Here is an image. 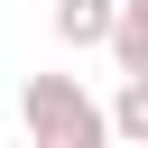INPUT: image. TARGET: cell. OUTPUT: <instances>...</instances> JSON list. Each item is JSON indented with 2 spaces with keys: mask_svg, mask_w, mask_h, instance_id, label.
Instances as JSON below:
<instances>
[{
  "mask_svg": "<svg viewBox=\"0 0 148 148\" xmlns=\"http://www.w3.org/2000/svg\"><path fill=\"white\" fill-rule=\"evenodd\" d=\"M18 120H28V139H37V148H111V139H120V130H111V111H102L74 74H28Z\"/></svg>",
  "mask_w": 148,
  "mask_h": 148,
  "instance_id": "1",
  "label": "cell"
},
{
  "mask_svg": "<svg viewBox=\"0 0 148 148\" xmlns=\"http://www.w3.org/2000/svg\"><path fill=\"white\" fill-rule=\"evenodd\" d=\"M46 18H56V37H65L74 56H83V46H111V37H120V0H56Z\"/></svg>",
  "mask_w": 148,
  "mask_h": 148,
  "instance_id": "2",
  "label": "cell"
},
{
  "mask_svg": "<svg viewBox=\"0 0 148 148\" xmlns=\"http://www.w3.org/2000/svg\"><path fill=\"white\" fill-rule=\"evenodd\" d=\"M111 130H120L130 148H148V74H120V92H111Z\"/></svg>",
  "mask_w": 148,
  "mask_h": 148,
  "instance_id": "3",
  "label": "cell"
},
{
  "mask_svg": "<svg viewBox=\"0 0 148 148\" xmlns=\"http://www.w3.org/2000/svg\"><path fill=\"white\" fill-rule=\"evenodd\" d=\"M120 74H148V0H120V37H111Z\"/></svg>",
  "mask_w": 148,
  "mask_h": 148,
  "instance_id": "4",
  "label": "cell"
},
{
  "mask_svg": "<svg viewBox=\"0 0 148 148\" xmlns=\"http://www.w3.org/2000/svg\"><path fill=\"white\" fill-rule=\"evenodd\" d=\"M28 148H37V139H28Z\"/></svg>",
  "mask_w": 148,
  "mask_h": 148,
  "instance_id": "5",
  "label": "cell"
}]
</instances>
